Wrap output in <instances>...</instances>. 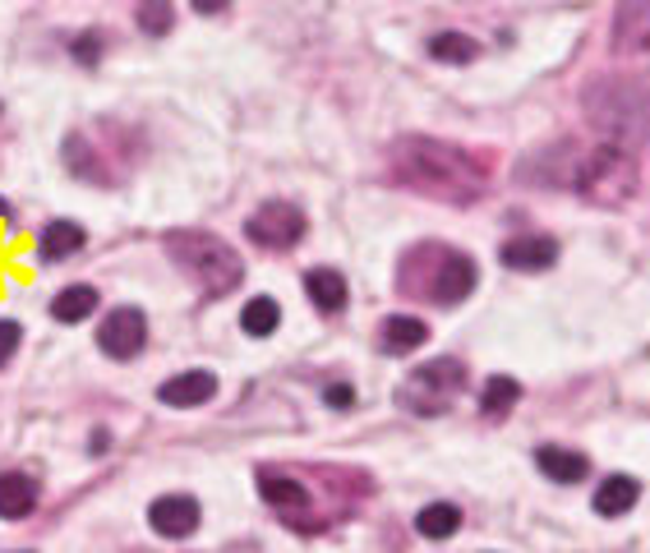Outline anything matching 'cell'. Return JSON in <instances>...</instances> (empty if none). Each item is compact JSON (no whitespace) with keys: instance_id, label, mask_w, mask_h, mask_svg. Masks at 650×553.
Listing matches in <instances>:
<instances>
[{"instance_id":"obj_3","label":"cell","mask_w":650,"mask_h":553,"mask_svg":"<svg viewBox=\"0 0 650 553\" xmlns=\"http://www.w3.org/2000/svg\"><path fill=\"white\" fill-rule=\"evenodd\" d=\"M166 254L176 258V268L199 281L203 296H231L240 277H245V263L235 258L227 240H217L212 231H172L166 235Z\"/></svg>"},{"instance_id":"obj_25","label":"cell","mask_w":650,"mask_h":553,"mask_svg":"<svg viewBox=\"0 0 650 553\" xmlns=\"http://www.w3.org/2000/svg\"><path fill=\"white\" fill-rule=\"evenodd\" d=\"M172 23H176V10H172V0H139V29L148 33V37H162V33H172Z\"/></svg>"},{"instance_id":"obj_28","label":"cell","mask_w":650,"mask_h":553,"mask_svg":"<svg viewBox=\"0 0 650 553\" xmlns=\"http://www.w3.org/2000/svg\"><path fill=\"white\" fill-rule=\"evenodd\" d=\"M75 60H79V65H98V60H102V42H98V37H79V42H75Z\"/></svg>"},{"instance_id":"obj_4","label":"cell","mask_w":650,"mask_h":553,"mask_svg":"<svg viewBox=\"0 0 650 553\" xmlns=\"http://www.w3.org/2000/svg\"><path fill=\"white\" fill-rule=\"evenodd\" d=\"M576 195L595 208H618L637 195V162L632 148H618V143H599L595 153H582L576 162Z\"/></svg>"},{"instance_id":"obj_15","label":"cell","mask_w":650,"mask_h":553,"mask_svg":"<svg viewBox=\"0 0 650 553\" xmlns=\"http://www.w3.org/2000/svg\"><path fill=\"white\" fill-rule=\"evenodd\" d=\"M378 342H383V351H388V355H406V351H420L429 342V328H425V319L393 314V319H383Z\"/></svg>"},{"instance_id":"obj_17","label":"cell","mask_w":650,"mask_h":553,"mask_svg":"<svg viewBox=\"0 0 650 553\" xmlns=\"http://www.w3.org/2000/svg\"><path fill=\"white\" fill-rule=\"evenodd\" d=\"M305 296L315 300L323 314H337V309H346V277L337 268H315L305 273Z\"/></svg>"},{"instance_id":"obj_22","label":"cell","mask_w":650,"mask_h":553,"mask_svg":"<svg viewBox=\"0 0 650 553\" xmlns=\"http://www.w3.org/2000/svg\"><path fill=\"white\" fill-rule=\"evenodd\" d=\"M84 226L79 222H52L46 226V235H42V258H69V254H79L84 250Z\"/></svg>"},{"instance_id":"obj_24","label":"cell","mask_w":650,"mask_h":553,"mask_svg":"<svg viewBox=\"0 0 650 553\" xmlns=\"http://www.w3.org/2000/svg\"><path fill=\"white\" fill-rule=\"evenodd\" d=\"M429 56L433 60H448V65H471L480 56V46L466 33H439V37L429 42Z\"/></svg>"},{"instance_id":"obj_1","label":"cell","mask_w":650,"mask_h":553,"mask_svg":"<svg viewBox=\"0 0 650 553\" xmlns=\"http://www.w3.org/2000/svg\"><path fill=\"white\" fill-rule=\"evenodd\" d=\"M393 176L406 189H420L429 199L443 203H471L485 195V166H480L475 153L456 148V143L429 139V134H406L393 143Z\"/></svg>"},{"instance_id":"obj_13","label":"cell","mask_w":650,"mask_h":553,"mask_svg":"<svg viewBox=\"0 0 650 553\" xmlns=\"http://www.w3.org/2000/svg\"><path fill=\"white\" fill-rule=\"evenodd\" d=\"M258 494H263V502H273L277 512H291V517L309 508V494H305L300 479L282 475V471H268V466L258 471Z\"/></svg>"},{"instance_id":"obj_30","label":"cell","mask_w":650,"mask_h":553,"mask_svg":"<svg viewBox=\"0 0 650 553\" xmlns=\"http://www.w3.org/2000/svg\"><path fill=\"white\" fill-rule=\"evenodd\" d=\"M107 447H111V434H107V429H98V434H92V452H98V456H102Z\"/></svg>"},{"instance_id":"obj_7","label":"cell","mask_w":650,"mask_h":553,"mask_svg":"<svg viewBox=\"0 0 650 553\" xmlns=\"http://www.w3.org/2000/svg\"><path fill=\"white\" fill-rule=\"evenodd\" d=\"M614 60L628 69H650V0H618Z\"/></svg>"},{"instance_id":"obj_6","label":"cell","mask_w":650,"mask_h":553,"mask_svg":"<svg viewBox=\"0 0 650 553\" xmlns=\"http://www.w3.org/2000/svg\"><path fill=\"white\" fill-rule=\"evenodd\" d=\"M462 388H466L462 360H448L443 355V360H429V365H420L411 378H406L401 388H397V401L411 416H443Z\"/></svg>"},{"instance_id":"obj_23","label":"cell","mask_w":650,"mask_h":553,"mask_svg":"<svg viewBox=\"0 0 650 553\" xmlns=\"http://www.w3.org/2000/svg\"><path fill=\"white\" fill-rule=\"evenodd\" d=\"M277 323H282V305L273 296H254L245 305V314H240V328H245L250 336H273Z\"/></svg>"},{"instance_id":"obj_27","label":"cell","mask_w":650,"mask_h":553,"mask_svg":"<svg viewBox=\"0 0 650 553\" xmlns=\"http://www.w3.org/2000/svg\"><path fill=\"white\" fill-rule=\"evenodd\" d=\"M323 401L332 406V411H346V406L355 401V388H351V383H332V388L323 392Z\"/></svg>"},{"instance_id":"obj_11","label":"cell","mask_w":650,"mask_h":553,"mask_svg":"<svg viewBox=\"0 0 650 553\" xmlns=\"http://www.w3.org/2000/svg\"><path fill=\"white\" fill-rule=\"evenodd\" d=\"M498 258L508 263L513 273H544L559 263V240H549V235H513L508 245L498 250Z\"/></svg>"},{"instance_id":"obj_14","label":"cell","mask_w":650,"mask_h":553,"mask_svg":"<svg viewBox=\"0 0 650 553\" xmlns=\"http://www.w3.org/2000/svg\"><path fill=\"white\" fill-rule=\"evenodd\" d=\"M536 466L544 471V479H553V485H576V479L591 475V462L582 452H568V447H553V443H544L536 452Z\"/></svg>"},{"instance_id":"obj_8","label":"cell","mask_w":650,"mask_h":553,"mask_svg":"<svg viewBox=\"0 0 650 553\" xmlns=\"http://www.w3.org/2000/svg\"><path fill=\"white\" fill-rule=\"evenodd\" d=\"M245 235L254 240V245H263V250H291V245H300V235H305V212L296 203L273 199V203H263V208L250 212Z\"/></svg>"},{"instance_id":"obj_26","label":"cell","mask_w":650,"mask_h":553,"mask_svg":"<svg viewBox=\"0 0 650 553\" xmlns=\"http://www.w3.org/2000/svg\"><path fill=\"white\" fill-rule=\"evenodd\" d=\"M19 323H10V319H0V369H5L10 365V355L19 351Z\"/></svg>"},{"instance_id":"obj_10","label":"cell","mask_w":650,"mask_h":553,"mask_svg":"<svg viewBox=\"0 0 650 553\" xmlns=\"http://www.w3.org/2000/svg\"><path fill=\"white\" fill-rule=\"evenodd\" d=\"M199 502L189 498V494H166L157 498L153 508H148V521H153V531L162 540H185V535H195L199 531Z\"/></svg>"},{"instance_id":"obj_16","label":"cell","mask_w":650,"mask_h":553,"mask_svg":"<svg viewBox=\"0 0 650 553\" xmlns=\"http://www.w3.org/2000/svg\"><path fill=\"white\" fill-rule=\"evenodd\" d=\"M637 498H641V479H632V475H609L605 485L595 489V512H599V517H623V512L637 508Z\"/></svg>"},{"instance_id":"obj_2","label":"cell","mask_w":650,"mask_h":553,"mask_svg":"<svg viewBox=\"0 0 650 553\" xmlns=\"http://www.w3.org/2000/svg\"><path fill=\"white\" fill-rule=\"evenodd\" d=\"M582 111L605 134V143H618V148H637L650 139V88H641L637 79H591L582 92Z\"/></svg>"},{"instance_id":"obj_19","label":"cell","mask_w":650,"mask_h":553,"mask_svg":"<svg viewBox=\"0 0 650 553\" xmlns=\"http://www.w3.org/2000/svg\"><path fill=\"white\" fill-rule=\"evenodd\" d=\"M92 309H98V291H92V286H65V291L52 300V319L56 323H84Z\"/></svg>"},{"instance_id":"obj_21","label":"cell","mask_w":650,"mask_h":553,"mask_svg":"<svg viewBox=\"0 0 650 553\" xmlns=\"http://www.w3.org/2000/svg\"><path fill=\"white\" fill-rule=\"evenodd\" d=\"M416 531L425 540H448V535L462 531V512H456L452 502H429V508H420V517H416Z\"/></svg>"},{"instance_id":"obj_12","label":"cell","mask_w":650,"mask_h":553,"mask_svg":"<svg viewBox=\"0 0 650 553\" xmlns=\"http://www.w3.org/2000/svg\"><path fill=\"white\" fill-rule=\"evenodd\" d=\"M162 406H176V411H189V406H203L217 397V378L208 369H189V374H176V378H166L162 388H157Z\"/></svg>"},{"instance_id":"obj_9","label":"cell","mask_w":650,"mask_h":553,"mask_svg":"<svg viewBox=\"0 0 650 553\" xmlns=\"http://www.w3.org/2000/svg\"><path fill=\"white\" fill-rule=\"evenodd\" d=\"M143 342H148V319H143L139 309H130V305L111 309V314L102 319V328H98V346L111 360H134L143 351Z\"/></svg>"},{"instance_id":"obj_5","label":"cell","mask_w":650,"mask_h":553,"mask_svg":"<svg viewBox=\"0 0 650 553\" xmlns=\"http://www.w3.org/2000/svg\"><path fill=\"white\" fill-rule=\"evenodd\" d=\"M406 263L425 268L420 277V291L439 305H456L475 291V263L462 250H448V245H420L406 254Z\"/></svg>"},{"instance_id":"obj_18","label":"cell","mask_w":650,"mask_h":553,"mask_svg":"<svg viewBox=\"0 0 650 553\" xmlns=\"http://www.w3.org/2000/svg\"><path fill=\"white\" fill-rule=\"evenodd\" d=\"M37 508V479L29 475H0V517H29Z\"/></svg>"},{"instance_id":"obj_20","label":"cell","mask_w":650,"mask_h":553,"mask_svg":"<svg viewBox=\"0 0 650 553\" xmlns=\"http://www.w3.org/2000/svg\"><path fill=\"white\" fill-rule=\"evenodd\" d=\"M517 401H521V383L508 378V374H494V378L485 383V392H480V411H485L489 420H503Z\"/></svg>"},{"instance_id":"obj_29","label":"cell","mask_w":650,"mask_h":553,"mask_svg":"<svg viewBox=\"0 0 650 553\" xmlns=\"http://www.w3.org/2000/svg\"><path fill=\"white\" fill-rule=\"evenodd\" d=\"M195 10H199V14H222L227 0H195Z\"/></svg>"}]
</instances>
